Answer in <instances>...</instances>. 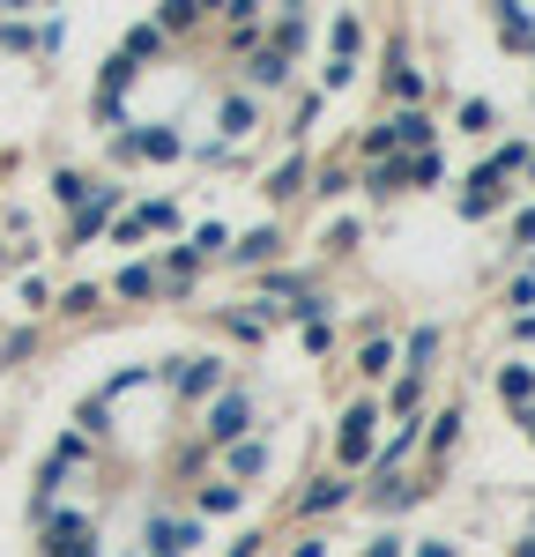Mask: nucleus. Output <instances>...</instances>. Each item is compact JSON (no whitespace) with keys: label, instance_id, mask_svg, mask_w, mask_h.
Here are the masks:
<instances>
[{"label":"nucleus","instance_id":"nucleus-4","mask_svg":"<svg viewBox=\"0 0 535 557\" xmlns=\"http://www.w3.org/2000/svg\"><path fill=\"white\" fill-rule=\"evenodd\" d=\"M52 194H60V201H83V194H89V178H75V172H60V178H52Z\"/></svg>","mask_w":535,"mask_h":557},{"label":"nucleus","instance_id":"nucleus-1","mask_svg":"<svg viewBox=\"0 0 535 557\" xmlns=\"http://www.w3.org/2000/svg\"><path fill=\"white\" fill-rule=\"evenodd\" d=\"M490 409L498 424L521 438V454L535 461V268L513 283V298L498 312V335H490Z\"/></svg>","mask_w":535,"mask_h":557},{"label":"nucleus","instance_id":"nucleus-3","mask_svg":"<svg viewBox=\"0 0 535 557\" xmlns=\"http://www.w3.org/2000/svg\"><path fill=\"white\" fill-rule=\"evenodd\" d=\"M350 557H490L476 550V535H461V528H416V520H387V528H372Z\"/></svg>","mask_w":535,"mask_h":557},{"label":"nucleus","instance_id":"nucleus-2","mask_svg":"<svg viewBox=\"0 0 535 557\" xmlns=\"http://www.w3.org/2000/svg\"><path fill=\"white\" fill-rule=\"evenodd\" d=\"M476 38L521 83V104H535V8H490V15H476Z\"/></svg>","mask_w":535,"mask_h":557}]
</instances>
